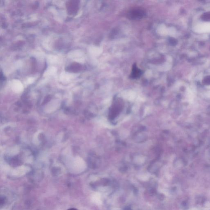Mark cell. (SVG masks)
Here are the masks:
<instances>
[{"label":"cell","instance_id":"obj_1","mask_svg":"<svg viewBox=\"0 0 210 210\" xmlns=\"http://www.w3.org/2000/svg\"><path fill=\"white\" fill-rule=\"evenodd\" d=\"M146 12L143 9L135 8L131 10L128 13V17L132 19H139L145 15Z\"/></svg>","mask_w":210,"mask_h":210},{"label":"cell","instance_id":"obj_2","mask_svg":"<svg viewBox=\"0 0 210 210\" xmlns=\"http://www.w3.org/2000/svg\"><path fill=\"white\" fill-rule=\"evenodd\" d=\"M195 30L198 33L210 32V23H206L197 26Z\"/></svg>","mask_w":210,"mask_h":210},{"label":"cell","instance_id":"obj_3","mask_svg":"<svg viewBox=\"0 0 210 210\" xmlns=\"http://www.w3.org/2000/svg\"><path fill=\"white\" fill-rule=\"evenodd\" d=\"M141 70L137 67L135 64L133 65L131 77L133 79H137L139 77L142 75Z\"/></svg>","mask_w":210,"mask_h":210},{"label":"cell","instance_id":"obj_4","mask_svg":"<svg viewBox=\"0 0 210 210\" xmlns=\"http://www.w3.org/2000/svg\"><path fill=\"white\" fill-rule=\"evenodd\" d=\"M67 210H78L75 208H70V209H68Z\"/></svg>","mask_w":210,"mask_h":210}]
</instances>
